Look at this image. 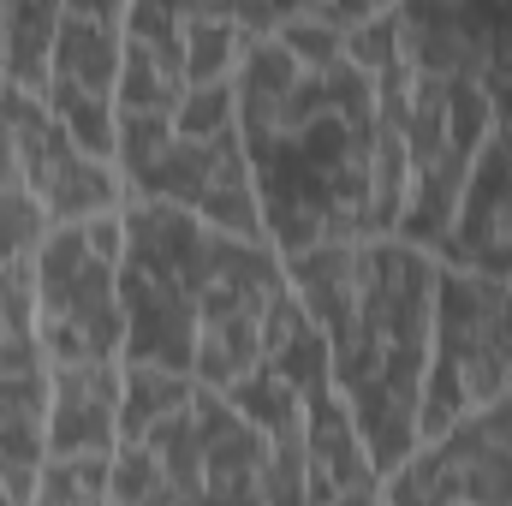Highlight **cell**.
<instances>
[{"label":"cell","instance_id":"1","mask_svg":"<svg viewBox=\"0 0 512 506\" xmlns=\"http://www.w3.org/2000/svg\"><path fill=\"white\" fill-rule=\"evenodd\" d=\"M239 126L262 239L286 256L399 239L405 215V48L393 6H268Z\"/></svg>","mask_w":512,"mask_h":506},{"label":"cell","instance_id":"2","mask_svg":"<svg viewBox=\"0 0 512 506\" xmlns=\"http://www.w3.org/2000/svg\"><path fill=\"white\" fill-rule=\"evenodd\" d=\"M376 483L310 316L239 387L126 370L114 506H346Z\"/></svg>","mask_w":512,"mask_h":506},{"label":"cell","instance_id":"3","mask_svg":"<svg viewBox=\"0 0 512 506\" xmlns=\"http://www.w3.org/2000/svg\"><path fill=\"white\" fill-rule=\"evenodd\" d=\"M262 24L268 6H126V72L114 114V167L126 197L262 239L239 126V72Z\"/></svg>","mask_w":512,"mask_h":506},{"label":"cell","instance_id":"4","mask_svg":"<svg viewBox=\"0 0 512 506\" xmlns=\"http://www.w3.org/2000/svg\"><path fill=\"white\" fill-rule=\"evenodd\" d=\"M120 233L126 370L239 387L304 322L286 256L268 239L221 233L149 197H126Z\"/></svg>","mask_w":512,"mask_h":506},{"label":"cell","instance_id":"5","mask_svg":"<svg viewBox=\"0 0 512 506\" xmlns=\"http://www.w3.org/2000/svg\"><path fill=\"white\" fill-rule=\"evenodd\" d=\"M286 274L322 334L328 376L358 423L370 471L393 477L423 435L441 256L405 239H352L292 256Z\"/></svg>","mask_w":512,"mask_h":506},{"label":"cell","instance_id":"6","mask_svg":"<svg viewBox=\"0 0 512 506\" xmlns=\"http://www.w3.org/2000/svg\"><path fill=\"white\" fill-rule=\"evenodd\" d=\"M120 215L54 233L36 251V334L54 376L48 459H114L126 405Z\"/></svg>","mask_w":512,"mask_h":506},{"label":"cell","instance_id":"7","mask_svg":"<svg viewBox=\"0 0 512 506\" xmlns=\"http://www.w3.org/2000/svg\"><path fill=\"white\" fill-rule=\"evenodd\" d=\"M399 12V48H405V215L399 239L435 251L447 239V221L459 209V191L489 143L495 102L459 42L441 24V0L393 6Z\"/></svg>","mask_w":512,"mask_h":506},{"label":"cell","instance_id":"8","mask_svg":"<svg viewBox=\"0 0 512 506\" xmlns=\"http://www.w3.org/2000/svg\"><path fill=\"white\" fill-rule=\"evenodd\" d=\"M512 387V286L495 274L447 268L435 280V340L423 381V435H441Z\"/></svg>","mask_w":512,"mask_h":506},{"label":"cell","instance_id":"9","mask_svg":"<svg viewBox=\"0 0 512 506\" xmlns=\"http://www.w3.org/2000/svg\"><path fill=\"white\" fill-rule=\"evenodd\" d=\"M54 376L36 334V268H0V495L24 506L48 471Z\"/></svg>","mask_w":512,"mask_h":506},{"label":"cell","instance_id":"10","mask_svg":"<svg viewBox=\"0 0 512 506\" xmlns=\"http://www.w3.org/2000/svg\"><path fill=\"white\" fill-rule=\"evenodd\" d=\"M387 506H512V387L465 423L417 441V453L382 477Z\"/></svg>","mask_w":512,"mask_h":506},{"label":"cell","instance_id":"11","mask_svg":"<svg viewBox=\"0 0 512 506\" xmlns=\"http://www.w3.org/2000/svg\"><path fill=\"white\" fill-rule=\"evenodd\" d=\"M120 72H126V6H60L42 108L102 161H114Z\"/></svg>","mask_w":512,"mask_h":506},{"label":"cell","instance_id":"12","mask_svg":"<svg viewBox=\"0 0 512 506\" xmlns=\"http://www.w3.org/2000/svg\"><path fill=\"white\" fill-rule=\"evenodd\" d=\"M0 126L12 137V155L30 179V191L42 197V209L54 215V227H84V221H108L126 209V179L114 161L90 155L72 131L60 126L36 96L0 90Z\"/></svg>","mask_w":512,"mask_h":506},{"label":"cell","instance_id":"13","mask_svg":"<svg viewBox=\"0 0 512 506\" xmlns=\"http://www.w3.org/2000/svg\"><path fill=\"white\" fill-rule=\"evenodd\" d=\"M447 268H471V274H495L512 286V114L489 131L459 209L447 221V239L435 245Z\"/></svg>","mask_w":512,"mask_h":506},{"label":"cell","instance_id":"14","mask_svg":"<svg viewBox=\"0 0 512 506\" xmlns=\"http://www.w3.org/2000/svg\"><path fill=\"white\" fill-rule=\"evenodd\" d=\"M447 36L459 42V54L471 60V72L483 78L495 120L512 114V6L495 0H471V6H441Z\"/></svg>","mask_w":512,"mask_h":506},{"label":"cell","instance_id":"15","mask_svg":"<svg viewBox=\"0 0 512 506\" xmlns=\"http://www.w3.org/2000/svg\"><path fill=\"white\" fill-rule=\"evenodd\" d=\"M54 36H60V6H0V90L42 102Z\"/></svg>","mask_w":512,"mask_h":506},{"label":"cell","instance_id":"16","mask_svg":"<svg viewBox=\"0 0 512 506\" xmlns=\"http://www.w3.org/2000/svg\"><path fill=\"white\" fill-rule=\"evenodd\" d=\"M54 215L42 209V197L30 191L18 155H12V137L0 126V268L12 262H36V251L54 239Z\"/></svg>","mask_w":512,"mask_h":506},{"label":"cell","instance_id":"17","mask_svg":"<svg viewBox=\"0 0 512 506\" xmlns=\"http://www.w3.org/2000/svg\"><path fill=\"white\" fill-rule=\"evenodd\" d=\"M108 459H48V471L36 477V495L24 506H108Z\"/></svg>","mask_w":512,"mask_h":506},{"label":"cell","instance_id":"18","mask_svg":"<svg viewBox=\"0 0 512 506\" xmlns=\"http://www.w3.org/2000/svg\"><path fill=\"white\" fill-rule=\"evenodd\" d=\"M346 506H387V501H382V483H376V489H358Z\"/></svg>","mask_w":512,"mask_h":506},{"label":"cell","instance_id":"19","mask_svg":"<svg viewBox=\"0 0 512 506\" xmlns=\"http://www.w3.org/2000/svg\"><path fill=\"white\" fill-rule=\"evenodd\" d=\"M0 506H12V501H6V495H0Z\"/></svg>","mask_w":512,"mask_h":506}]
</instances>
